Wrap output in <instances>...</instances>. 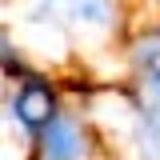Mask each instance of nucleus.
<instances>
[{"mask_svg":"<svg viewBox=\"0 0 160 160\" xmlns=\"http://www.w3.org/2000/svg\"><path fill=\"white\" fill-rule=\"evenodd\" d=\"M24 24L56 36L76 60H124L140 12L136 0H28Z\"/></svg>","mask_w":160,"mask_h":160,"instance_id":"nucleus-1","label":"nucleus"},{"mask_svg":"<svg viewBox=\"0 0 160 160\" xmlns=\"http://www.w3.org/2000/svg\"><path fill=\"white\" fill-rule=\"evenodd\" d=\"M120 76L136 96V160H160V20L132 28Z\"/></svg>","mask_w":160,"mask_h":160,"instance_id":"nucleus-2","label":"nucleus"},{"mask_svg":"<svg viewBox=\"0 0 160 160\" xmlns=\"http://www.w3.org/2000/svg\"><path fill=\"white\" fill-rule=\"evenodd\" d=\"M68 104V80L48 72V68H32L16 80H4V136H12L32 152V140L60 116V108Z\"/></svg>","mask_w":160,"mask_h":160,"instance_id":"nucleus-3","label":"nucleus"},{"mask_svg":"<svg viewBox=\"0 0 160 160\" xmlns=\"http://www.w3.org/2000/svg\"><path fill=\"white\" fill-rule=\"evenodd\" d=\"M104 148H100V136L92 128V120L84 116V108L68 104L60 108V116L32 140V160H100Z\"/></svg>","mask_w":160,"mask_h":160,"instance_id":"nucleus-4","label":"nucleus"},{"mask_svg":"<svg viewBox=\"0 0 160 160\" xmlns=\"http://www.w3.org/2000/svg\"><path fill=\"white\" fill-rule=\"evenodd\" d=\"M140 20H160V0H136Z\"/></svg>","mask_w":160,"mask_h":160,"instance_id":"nucleus-5","label":"nucleus"}]
</instances>
